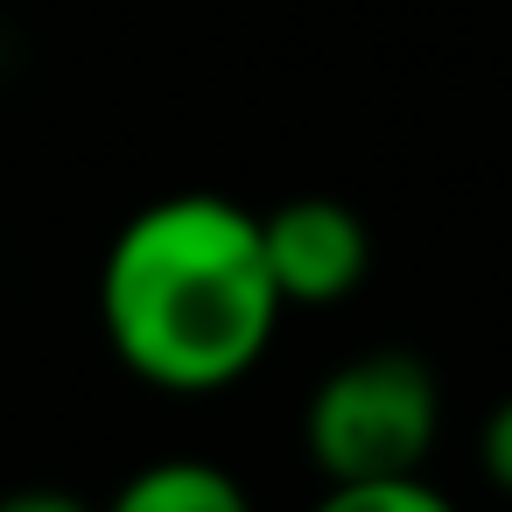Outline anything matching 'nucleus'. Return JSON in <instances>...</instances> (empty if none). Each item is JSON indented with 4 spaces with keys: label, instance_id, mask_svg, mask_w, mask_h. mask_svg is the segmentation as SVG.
<instances>
[{
    "label": "nucleus",
    "instance_id": "nucleus-1",
    "mask_svg": "<svg viewBox=\"0 0 512 512\" xmlns=\"http://www.w3.org/2000/svg\"><path fill=\"white\" fill-rule=\"evenodd\" d=\"M288 302L267 274L260 211L218 190H176L141 204L99 260V330L113 358L155 393L239 386Z\"/></svg>",
    "mask_w": 512,
    "mask_h": 512
},
{
    "label": "nucleus",
    "instance_id": "nucleus-2",
    "mask_svg": "<svg viewBox=\"0 0 512 512\" xmlns=\"http://www.w3.org/2000/svg\"><path fill=\"white\" fill-rule=\"evenodd\" d=\"M442 442V379L407 344H372L330 365L302 407V449L323 484L407 477Z\"/></svg>",
    "mask_w": 512,
    "mask_h": 512
},
{
    "label": "nucleus",
    "instance_id": "nucleus-3",
    "mask_svg": "<svg viewBox=\"0 0 512 512\" xmlns=\"http://www.w3.org/2000/svg\"><path fill=\"white\" fill-rule=\"evenodd\" d=\"M260 246L288 309H337L372 274V225L344 197H288L260 211Z\"/></svg>",
    "mask_w": 512,
    "mask_h": 512
},
{
    "label": "nucleus",
    "instance_id": "nucleus-4",
    "mask_svg": "<svg viewBox=\"0 0 512 512\" xmlns=\"http://www.w3.org/2000/svg\"><path fill=\"white\" fill-rule=\"evenodd\" d=\"M99 512H253V491L211 456H155Z\"/></svg>",
    "mask_w": 512,
    "mask_h": 512
},
{
    "label": "nucleus",
    "instance_id": "nucleus-5",
    "mask_svg": "<svg viewBox=\"0 0 512 512\" xmlns=\"http://www.w3.org/2000/svg\"><path fill=\"white\" fill-rule=\"evenodd\" d=\"M309 512H456V498L442 484H428L421 470L407 477H351V484H323V498Z\"/></svg>",
    "mask_w": 512,
    "mask_h": 512
},
{
    "label": "nucleus",
    "instance_id": "nucleus-6",
    "mask_svg": "<svg viewBox=\"0 0 512 512\" xmlns=\"http://www.w3.org/2000/svg\"><path fill=\"white\" fill-rule=\"evenodd\" d=\"M477 470H484L491 491L512 498V393L491 400V414H484V428H477Z\"/></svg>",
    "mask_w": 512,
    "mask_h": 512
},
{
    "label": "nucleus",
    "instance_id": "nucleus-7",
    "mask_svg": "<svg viewBox=\"0 0 512 512\" xmlns=\"http://www.w3.org/2000/svg\"><path fill=\"white\" fill-rule=\"evenodd\" d=\"M0 512H99V505H85L78 491H57V484H22L0 498Z\"/></svg>",
    "mask_w": 512,
    "mask_h": 512
}]
</instances>
